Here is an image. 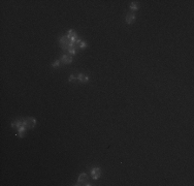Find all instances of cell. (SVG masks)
I'll return each mask as SVG.
<instances>
[{"mask_svg":"<svg viewBox=\"0 0 194 186\" xmlns=\"http://www.w3.org/2000/svg\"><path fill=\"white\" fill-rule=\"evenodd\" d=\"M60 45L63 50H68L71 45V41L67 36H62L60 38Z\"/></svg>","mask_w":194,"mask_h":186,"instance_id":"6da1fadb","label":"cell"},{"mask_svg":"<svg viewBox=\"0 0 194 186\" xmlns=\"http://www.w3.org/2000/svg\"><path fill=\"white\" fill-rule=\"evenodd\" d=\"M36 124V120L34 118H27L23 121V125L26 127V128H32L34 127Z\"/></svg>","mask_w":194,"mask_h":186,"instance_id":"7a4b0ae2","label":"cell"},{"mask_svg":"<svg viewBox=\"0 0 194 186\" xmlns=\"http://www.w3.org/2000/svg\"><path fill=\"white\" fill-rule=\"evenodd\" d=\"M79 183H84L83 185H87V186H90V185H91V184L88 182V176H87V174L83 173V174L79 175V177H78V184H79ZM78 184H76V185H78Z\"/></svg>","mask_w":194,"mask_h":186,"instance_id":"3957f363","label":"cell"},{"mask_svg":"<svg viewBox=\"0 0 194 186\" xmlns=\"http://www.w3.org/2000/svg\"><path fill=\"white\" fill-rule=\"evenodd\" d=\"M100 174H101V172H100V168H99V167H93L92 170H91V176H92V178H93L94 180L99 179Z\"/></svg>","mask_w":194,"mask_h":186,"instance_id":"277c9868","label":"cell"},{"mask_svg":"<svg viewBox=\"0 0 194 186\" xmlns=\"http://www.w3.org/2000/svg\"><path fill=\"white\" fill-rule=\"evenodd\" d=\"M64 64H69V63H71V62L73 61V59H72V56L71 55H63L62 57H61V59H60Z\"/></svg>","mask_w":194,"mask_h":186,"instance_id":"5b68a950","label":"cell"},{"mask_svg":"<svg viewBox=\"0 0 194 186\" xmlns=\"http://www.w3.org/2000/svg\"><path fill=\"white\" fill-rule=\"evenodd\" d=\"M134 20H135V14L133 12L127 13V16H126V23L127 24H132L134 22Z\"/></svg>","mask_w":194,"mask_h":186,"instance_id":"8992f818","label":"cell"},{"mask_svg":"<svg viewBox=\"0 0 194 186\" xmlns=\"http://www.w3.org/2000/svg\"><path fill=\"white\" fill-rule=\"evenodd\" d=\"M76 79H77V80H79L82 83H87V82L89 81V76H88L87 74H83V73H80V74H78V75L76 76Z\"/></svg>","mask_w":194,"mask_h":186,"instance_id":"52a82bcc","label":"cell"},{"mask_svg":"<svg viewBox=\"0 0 194 186\" xmlns=\"http://www.w3.org/2000/svg\"><path fill=\"white\" fill-rule=\"evenodd\" d=\"M12 127H15V128H20L21 126H23V121H20V120H18V121H15V122H13L12 124Z\"/></svg>","mask_w":194,"mask_h":186,"instance_id":"ba28073f","label":"cell"},{"mask_svg":"<svg viewBox=\"0 0 194 186\" xmlns=\"http://www.w3.org/2000/svg\"><path fill=\"white\" fill-rule=\"evenodd\" d=\"M138 7H139V5H138V3H136V2H132V3L130 4V8H131L132 10H136V9H138Z\"/></svg>","mask_w":194,"mask_h":186,"instance_id":"9c48e42d","label":"cell"},{"mask_svg":"<svg viewBox=\"0 0 194 186\" xmlns=\"http://www.w3.org/2000/svg\"><path fill=\"white\" fill-rule=\"evenodd\" d=\"M68 52H69V55H75L76 54V49L73 48V46H70L68 49Z\"/></svg>","mask_w":194,"mask_h":186,"instance_id":"30bf717a","label":"cell"},{"mask_svg":"<svg viewBox=\"0 0 194 186\" xmlns=\"http://www.w3.org/2000/svg\"><path fill=\"white\" fill-rule=\"evenodd\" d=\"M86 46H87V43L85 42V41H80V43H79V48L80 49H84V48H86Z\"/></svg>","mask_w":194,"mask_h":186,"instance_id":"8fae6325","label":"cell"},{"mask_svg":"<svg viewBox=\"0 0 194 186\" xmlns=\"http://www.w3.org/2000/svg\"><path fill=\"white\" fill-rule=\"evenodd\" d=\"M60 65V61L59 60H57L56 62H54V63H53V67H58Z\"/></svg>","mask_w":194,"mask_h":186,"instance_id":"7c38bea8","label":"cell"},{"mask_svg":"<svg viewBox=\"0 0 194 186\" xmlns=\"http://www.w3.org/2000/svg\"><path fill=\"white\" fill-rule=\"evenodd\" d=\"M75 79H76V76H74V75H70V76H69V79H68V81L71 82V81H73V80H75Z\"/></svg>","mask_w":194,"mask_h":186,"instance_id":"4fadbf2b","label":"cell"}]
</instances>
